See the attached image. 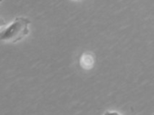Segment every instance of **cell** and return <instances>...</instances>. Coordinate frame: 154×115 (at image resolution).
Returning <instances> with one entry per match:
<instances>
[{"label": "cell", "mask_w": 154, "mask_h": 115, "mask_svg": "<svg viewBox=\"0 0 154 115\" xmlns=\"http://www.w3.org/2000/svg\"><path fill=\"white\" fill-rule=\"evenodd\" d=\"M80 63H81V65L83 68H85V69H89V68L92 67L93 64H94V58L90 54H84L81 57Z\"/></svg>", "instance_id": "2"}, {"label": "cell", "mask_w": 154, "mask_h": 115, "mask_svg": "<svg viewBox=\"0 0 154 115\" xmlns=\"http://www.w3.org/2000/svg\"><path fill=\"white\" fill-rule=\"evenodd\" d=\"M30 24L31 20L26 17H17L11 25L1 31L0 39L11 43L20 42L29 34V25Z\"/></svg>", "instance_id": "1"}, {"label": "cell", "mask_w": 154, "mask_h": 115, "mask_svg": "<svg viewBox=\"0 0 154 115\" xmlns=\"http://www.w3.org/2000/svg\"><path fill=\"white\" fill-rule=\"evenodd\" d=\"M75 1H81V0H75Z\"/></svg>", "instance_id": "3"}]
</instances>
